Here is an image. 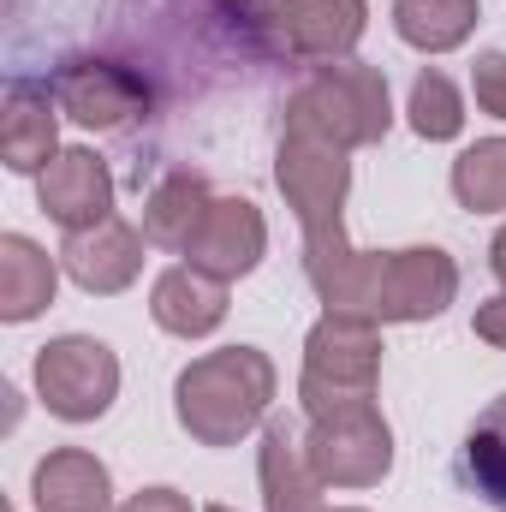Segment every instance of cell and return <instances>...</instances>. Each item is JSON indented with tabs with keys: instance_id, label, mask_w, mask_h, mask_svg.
Segmentation results:
<instances>
[{
	"instance_id": "20",
	"label": "cell",
	"mask_w": 506,
	"mask_h": 512,
	"mask_svg": "<svg viewBox=\"0 0 506 512\" xmlns=\"http://www.w3.org/2000/svg\"><path fill=\"white\" fill-rule=\"evenodd\" d=\"M459 477L489 501V507L506 512V393L471 423L465 447H459Z\"/></svg>"
},
{
	"instance_id": "10",
	"label": "cell",
	"mask_w": 506,
	"mask_h": 512,
	"mask_svg": "<svg viewBox=\"0 0 506 512\" xmlns=\"http://www.w3.org/2000/svg\"><path fill=\"white\" fill-rule=\"evenodd\" d=\"M36 203L60 233H84L114 215V173L96 149H60L36 173Z\"/></svg>"
},
{
	"instance_id": "14",
	"label": "cell",
	"mask_w": 506,
	"mask_h": 512,
	"mask_svg": "<svg viewBox=\"0 0 506 512\" xmlns=\"http://www.w3.org/2000/svg\"><path fill=\"white\" fill-rule=\"evenodd\" d=\"M149 316L173 340H203V334H215L227 322V280H215V274H203L191 262H173L149 286Z\"/></svg>"
},
{
	"instance_id": "7",
	"label": "cell",
	"mask_w": 506,
	"mask_h": 512,
	"mask_svg": "<svg viewBox=\"0 0 506 512\" xmlns=\"http://www.w3.org/2000/svg\"><path fill=\"white\" fill-rule=\"evenodd\" d=\"M304 453L328 489H376L393 471V429H387L381 405H352L334 417H310Z\"/></svg>"
},
{
	"instance_id": "18",
	"label": "cell",
	"mask_w": 506,
	"mask_h": 512,
	"mask_svg": "<svg viewBox=\"0 0 506 512\" xmlns=\"http://www.w3.org/2000/svg\"><path fill=\"white\" fill-rule=\"evenodd\" d=\"M60 262L24 233H0V322H30L54 304Z\"/></svg>"
},
{
	"instance_id": "17",
	"label": "cell",
	"mask_w": 506,
	"mask_h": 512,
	"mask_svg": "<svg viewBox=\"0 0 506 512\" xmlns=\"http://www.w3.org/2000/svg\"><path fill=\"white\" fill-rule=\"evenodd\" d=\"M209 203H215L209 179L191 173V167H173V173L155 179L149 197H143V239H149L155 251L185 256V245L197 239V227H203V215H209Z\"/></svg>"
},
{
	"instance_id": "4",
	"label": "cell",
	"mask_w": 506,
	"mask_h": 512,
	"mask_svg": "<svg viewBox=\"0 0 506 512\" xmlns=\"http://www.w3.org/2000/svg\"><path fill=\"white\" fill-rule=\"evenodd\" d=\"M30 382H36V399L48 405V417L96 423L120 399V358L96 334H60V340H48L36 352Z\"/></svg>"
},
{
	"instance_id": "23",
	"label": "cell",
	"mask_w": 506,
	"mask_h": 512,
	"mask_svg": "<svg viewBox=\"0 0 506 512\" xmlns=\"http://www.w3.org/2000/svg\"><path fill=\"white\" fill-rule=\"evenodd\" d=\"M471 96H477V108H483L489 120H506V48L477 54V66H471Z\"/></svg>"
},
{
	"instance_id": "1",
	"label": "cell",
	"mask_w": 506,
	"mask_h": 512,
	"mask_svg": "<svg viewBox=\"0 0 506 512\" xmlns=\"http://www.w3.org/2000/svg\"><path fill=\"white\" fill-rule=\"evenodd\" d=\"M274 358L256 346H221L203 352L179 370L173 382V417L197 447H239L245 435H256L268 423L274 405Z\"/></svg>"
},
{
	"instance_id": "19",
	"label": "cell",
	"mask_w": 506,
	"mask_h": 512,
	"mask_svg": "<svg viewBox=\"0 0 506 512\" xmlns=\"http://www.w3.org/2000/svg\"><path fill=\"white\" fill-rule=\"evenodd\" d=\"M483 24V0H393V30L417 54H453Z\"/></svg>"
},
{
	"instance_id": "5",
	"label": "cell",
	"mask_w": 506,
	"mask_h": 512,
	"mask_svg": "<svg viewBox=\"0 0 506 512\" xmlns=\"http://www.w3.org/2000/svg\"><path fill=\"white\" fill-rule=\"evenodd\" d=\"M459 298V262L441 245H405V251H370V322H435Z\"/></svg>"
},
{
	"instance_id": "12",
	"label": "cell",
	"mask_w": 506,
	"mask_h": 512,
	"mask_svg": "<svg viewBox=\"0 0 506 512\" xmlns=\"http://www.w3.org/2000/svg\"><path fill=\"white\" fill-rule=\"evenodd\" d=\"M143 233L120 221V215H108V221H96V227H84V233H66V245H60V268L84 286V292H96V298H114V292H126L131 280L143 274Z\"/></svg>"
},
{
	"instance_id": "24",
	"label": "cell",
	"mask_w": 506,
	"mask_h": 512,
	"mask_svg": "<svg viewBox=\"0 0 506 512\" xmlns=\"http://www.w3.org/2000/svg\"><path fill=\"white\" fill-rule=\"evenodd\" d=\"M471 328H477V340H483V346L506 352V292H495V298H483V304H477Z\"/></svg>"
},
{
	"instance_id": "22",
	"label": "cell",
	"mask_w": 506,
	"mask_h": 512,
	"mask_svg": "<svg viewBox=\"0 0 506 512\" xmlns=\"http://www.w3.org/2000/svg\"><path fill=\"white\" fill-rule=\"evenodd\" d=\"M405 120L423 143H453L465 131V96L447 72H417L411 78V102H405Z\"/></svg>"
},
{
	"instance_id": "15",
	"label": "cell",
	"mask_w": 506,
	"mask_h": 512,
	"mask_svg": "<svg viewBox=\"0 0 506 512\" xmlns=\"http://www.w3.org/2000/svg\"><path fill=\"white\" fill-rule=\"evenodd\" d=\"M256 483H262V512H322V477L304 453V435L274 417L262 423V453H256Z\"/></svg>"
},
{
	"instance_id": "3",
	"label": "cell",
	"mask_w": 506,
	"mask_h": 512,
	"mask_svg": "<svg viewBox=\"0 0 506 512\" xmlns=\"http://www.w3.org/2000/svg\"><path fill=\"white\" fill-rule=\"evenodd\" d=\"M381 382V322L322 310V322L304 334V370H298V405L304 417H334L352 405H376Z\"/></svg>"
},
{
	"instance_id": "28",
	"label": "cell",
	"mask_w": 506,
	"mask_h": 512,
	"mask_svg": "<svg viewBox=\"0 0 506 512\" xmlns=\"http://www.w3.org/2000/svg\"><path fill=\"white\" fill-rule=\"evenodd\" d=\"M322 512H364V507H322Z\"/></svg>"
},
{
	"instance_id": "16",
	"label": "cell",
	"mask_w": 506,
	"mask_h": 512,
	"mask_svg": "<svg viewBox=\"0 0 506 512\" xmlns=\"http://www.w3.org/2000/svg\"><path fill=\"white\" fill-rule=\"evenodd\" d=\"M30 501H36V512H120L108 465L84 447L42 453L36 471H30Z\"/></svg>"
},
{
	"instance_id": "29",
	"label": "cell",
	"mask_w": 506,
	"mask_h": 512,
	"mask_svg": "<svg viewBox=\"0 0 506 512\" xmlns=\"http://www.w3.org/2000/svg\"><path fill=\"white\" fill-rule=\"evenodd\" d=\"M203 512H233V507H221V501H215V507H203Z\"/></svg>"
},
{
	"instance_id": "8",
	"label": "cell",
	"mask_w": 506,
	"mask_h": 512,
	"mask_svg": "<svg viewBox=\"0 0 506 512\" xmlns=\"http://www.w3.org/2000/svg\"><path fill=\"white\" fill-rule=\"evenodd\" d=\"M268 48L304 66H328V60H352V48L370 30V0H274L268 18Z\"/></svg>"
},
{
	"instance_id": "9",
	"label": "cell",
	"mask_w": 506,
	"mask_h": 512,
	"mask_svg": "<svg viewBox=\"0 0 506 512\" xmlns=\"http://www.w3.org/2000/svg\"><path fill=\"white\" fill-rule=\"evenodd\" d=\"M54 102H60L66 120H78L84 131H126L149 114L155 96H149L143 72H131L120 60L84 54V60H66L54 72Z\"/></svg>"
},
{
	"instance_id": "13",
	"label": "cell",
	"mask_w": 506,
	"mask_h": 512,
	"mask_svg": "<svg viewBox=\"0 0 506 512\" xmlns=\"http://www.w3.org/2000/svg\"><path fill=\"white\" fill-rule=\"evenodd\" d=\"M60 155V102L54 84L12 78L0 102V161L12 173H42Z\"/></svg>"
},
{
	"instance_id": "2",
	"label": "cell",
	"mask_w": 506,
	"mask_h": 512,
	"mask_svg": "<svg viewBox=\"0 0 506 512\" xmlns=\"http://www.w3.org/2000/svg\"><path fill=\"white\" fill-rule=\"evenodd\" d=\"M286 131H310V137H328L340 149H376L393 131L387 72L370 60L310 66V78L286 96Z\"/></svg>"
},
{
	"instance_id": "27",
	"label": "cell",
	"mask_w": 506,
	"mask_h": 512,
	"mask_svg": "<svg viewBox=\"0 0 506 512\" xmlns=\"http://www.w3.org/2000/svg\"><path fill=\"white\" fill-rule=\"evenodd\" d=\"M233 6H239V12H245V18H251V24H262V18H268V6H274V0H233Z\"/></svg>"
},
{
	"instance_id": "6",
	"label": "cell",
	"mask_w": 506,
	"mask_h": 512,
	"mask_svg": "<svg viewBox=\"0 0 506 512\" xmlns=\"http://www.w3.org/2000/svg\"><path fill=\"white\" fill-rule=\"evenodd\" d=\"M352 149L328 143V137H310V131H286L280 149H274V185L298 221V233H322V227H340V209H346V191H352Z\"/></svg>"
},
{
	"instance_id": "11",
	"label": "cell",
	"mask_w": 506,
	"mask_h": 512,
	"mask_svg": "<svg viewBox=\"0 0 506 512\" xmlns=\"http://www.w3.org/2000/svg\"><path fill=\"white\" fill-rule=\"evenodd\" d=\"M262 256H268V221H262V209L251 197H215L203 227H197V239L185 245L191 268H203V274H215L227 286L256 274Z\"/></svg>"
},
{
	"instance_id": "26",
	"label": "cell",
	"mask_w": 506,
	"mask_h": 512,
	"mask_svg": "<svg viewBox=\"0 0 506 512\" xmlns=\"http://www.w3.org/2000/svg\"><path fill=\"white\" fill-rule=\"evenodd\" d=\"M489 268H495V280H501V292H506V227L495 233V245H489Z\"/></svg>"
},
{
	"instance_id": "25",
	"label": "cell",
	"mask_w": 506,
	"mask_h": 512,
	"mask_svg": "<svg viewBox=\"0 0 506 512\" xmlns=\"http://www.w3.org/2000/svg\"><path fill=\"white\" fill-rule=\"evenodd\" d=\"M120 512H197V507H191V495H179V489H137Z\"/></svg>"
},
{
	"instance_id": "21",
	"label": "cell",
	"mask_w": 506,
	"mask_h": 512,
	"mask_svg": "<svg viewBox=\"0 0 506 512\" xmlns=\"http://www.w3.org/2000/svg\"><path fill=\"white\" fill-rule=\"evenodd\" d=\"M447 185H453L459 209H471V215H501L506 209V137H477L471 149H459Z\"/></svg>"
}]
</instances>
